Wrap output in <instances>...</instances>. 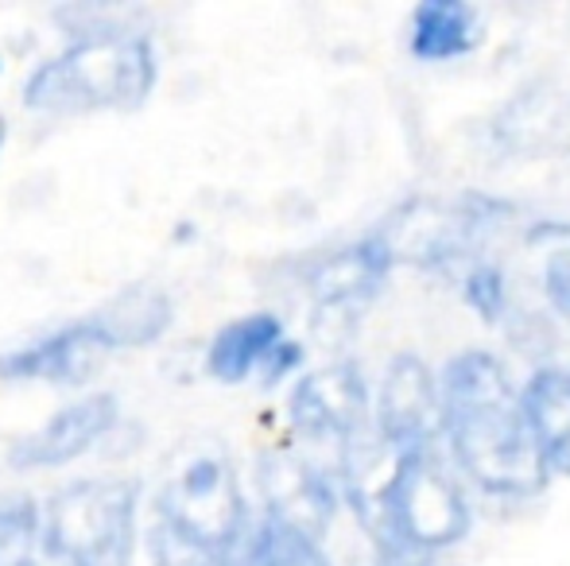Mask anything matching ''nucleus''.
Returning a JSON list of instances; mask_svg holds the SVG:
<instances>
[{
	"instance_id": "obj_1",
	"label": "nucleus",
	"mask_w": 570,
	"mask_h": 566,
	"mask_svg": "<svg viewBox=\"0 0 570 566\" xmlns=\"http://www.w3.org/2000/svg\"><path fill=\"white\" fill-rule=\"evenodd\" d=\"M443 424L458 466L493 497H535L551 469L535 430L528 424L524 396L489 354H458L443 373Z\"/></svg>"
},
{
	"instance_id": "obj_2",
	"label": "nucleus",
	"mask_w": 570,
	"mask_h": 566,
	"mask_svg": "<svg viewBox=\"0 0 570 566\" xmlns=\"http://www.w3.org/2000/svg\"><path fill=\"white\" fill-rule=\"evenodd\" d=\"M350 497L376 552L431 555L458 544L470 528V508L431 450H392L384 469H373V461L357 466Z\"/></svg>"
},
{
	"instance_id": "obj_3",
	"label": "nucleus",
	"mask_w": 570,
	"mask_h": 566,
	"mask_svg": "<svg viewBox=\"0 0 570 566\" xmlns=\"http://www.w3.org/2000/svg\"><path fill=\"white\" fill-rule=\"evenodd\" d=\"M156 86V51L136 31H90L47 59L23 86L28 109L55 117L136 109Z\"/></svg>"
},
{
	"instance_id": "obj_4",
	"label": "nucleus",
	"mask_w": 570,
	"mask_h": 566,
	"mask_svg": "<svg viewBox=\"0 0 570 566\" xmlns=\"http://www.w3.org/2000/svg\"><path fill=\"white\" fill-rule=\"evenodd\" d=\"M159 513L164 528L195 555L203 559L229 555L245 528V500L226 450L214 443L190 446L167 474Z\"/></svg>"
},
{
	"instance_id": "obj_5",
	"label": "nucleus",
	"mask_w": 570,
	"mask_h": 566,
	"mask_svg": "<svg viewBox=\"0 0 570 566\" xmlns=\"http://www.w3.org/2000/svg\"><path fill=\"white\" fill-rule=\"evenodd\" d=\"M376 427L392 450H431L443 435V385L415 357H396L384 373Z\"/></svg>"
},
{
	"instance_id": "obj_6",
	"label": "nucleus",
	"mask_w": 570,
	"mask_h": 566,
	"mask_svg": "<svg viewBox=\"0 0 570 566\" xmlns=\"http://www.w3.org/2000/svg\"><path fill=\"white\" fill-rule=\"evenodd\" d=\"M117 349H120V341L98 315V318H90V322L67 326V330L51 334V338H39L36 346L0 357V377L51 380V385H86Z\"/></svg>"
},
{
	"instance_id": "obj_7",
	"label": "nucleus",
	"mask_w": 570,
	"mask_h": 566,
	"mask_svg": "<svg viewBox=\"0 0 570 566\" xmlns=\"http://www.w3.org/2000/svg\"><path fill=\"white\" fill-rule=\"evenodd\" d=\"M368 393L353 365H331L311 373L292 393V424L307 438H338L353 443L365 427Z\"/></svg>"
},
{
	"instance_id": "obj_8",
	"label": "nucleus",
	"mask_w": 570,
	"mask_h": 566,
	"mask_svg": "<svg viewBox=\"0 0 570 566\" xmlns=\"http://www.w3.org/2000/svg\"><path fill=\"white\" fill-rule=\"evenodd\" d=\"M117 424V400L114 396H86L82 404H70L59 416H51L39 430H31L23 443L12 446V466L20 469H43L62 466L86 454L109 427Z\"/></svg>"
},
{
	"instance_id": "obj_9",
	"label": "nucleus",
	"mask_w": 570,
	"mask_h": 566,
	"mask_svg": "<svg viewBox=\"0 0 570 566\" xmlns=\"http://www.w3.org/2000/svg\"><path fill=\"white\" fill-rule=\"evenodd\" d=\"M264 493H268L272 520L292 524V528L307 532V536H318L334 513V493L323 481V474H315L307 461L287 458V454L268 458Z\"/></svg>"
},
{
	"instance_id": "obj_10",
	"label": "nucleus",
	"mask_w": 570,
	"mask_h": 566,
	"mask_svg": "<svg viewBox=\"0 0 570 566\" xmlns=\"http://www.w3.org/2000/svg\"><path fill=\"white\" fill-rule=\"evenodd\" d=\"M481 43V16L465 0H423L412 12L407 47L420 62H451Z\"/></svg>"
},
{
	"instance_id": "obj_11",
	"label": "nucleus",
	"mask_w": 570,
	"mask_h": 566,
	"mask_svg": "<svg viewBox=\"0 0 570 566\" xmlns=\"http://www.w3.org/2000/svg\"><path fill=\"white\" fill-rule=\"evenodd\" d=\"M392 265V245L381 237H368L350 249L326 257L311 276V291L323 307H342V302H357L381 287L384 272Z\"/></svg>"
},
{
	"instance_id": "obj_12",
	"label": "nucleus",
	"mask_w": 570,
	"mask_h": 566,
	"mask_svg": "<svg viewBox=\"0 0 570 566\" xmlns=\"http://www.w3.org/2000/svg\"><path fill=\"white\" fill-rule=\"evenodd\" d=\"M528 424L535 430L551 474H570V373L543 369L528 380L524 393Z\"/></svg>"
},
{
	"instance_id": "obj_13",
	"label": "nucleus",
	"mask_w": 570,
	"mask_h": 566,
	"mask_svg": "<svg viewBox=\"0 0 570 566\" xmlns=\"http://www.w3.org/2000/svg\"><path fill=\"white\" fill-rule=\"evenodd\" d=\"M284 341V326L276 315H248L229 322L226 330H218V338L210 341V373L226 385L245 380L256 365H264L272 357V349Z\"/></svg>"
},
{
	"instance_id": "obj_14",
	"label": "nucleus",
	"mask_w": 570,
	"mask_h": 566,
	"mask_svg": "<svg viewBox=\"0 0 570 566\" xmlns=\"http://www.w3.org/2000/svg\"><path fill=\"white\" fill-rule=\"evenodd\" d=\"M101 322L114 330L120 346H144V341H156L164 334V326L171 322V307L164 295L136 287V291L120 295L109 310H101Z\"/></svg>"
},
{
	"instance_id": "obj_15",
	"label": "nucleus",
	"mask_w": 570,
	"mask_h": 566,
	"mask_svg": "<svg viewBox=\"0 0 570 566\" xmlns=\"http://www.w3.org/2000/svg\"><path fill=\"white\" fill-rule=\"evenodd\" d=\"M245 566H331V563L318 552L315 536L268 516V524L248 544Z\"/></svg>"
},
{
	"instance_id": "obj_16",
	"label": "nucleus",
	"mask_w": 570,
	"mask_h": 566,
	"mask_svg": "<svg viewBox=\"0 0 570 566\" xmlns=\"http://www.w3.org/2000/svg\"><path fill=\"white\" fill-rule=\"evenodd\" d=\"M465 299L473 302V310H481L485 318H497L504 307V284L497 268H473L465 276Z\"/></svg>"
},
{
	"instance_id": "obj_17",
	"label": "nucleus",
	"mask_w": 570,
	"mask_h": 566,
	"mask_svg": "<svg viewBox=\"0 0 570 566\" xmlns=\"http://www.w3.org/2000/svg\"><path fill=\"white\" fill-rule=\"evenodd\" d=\"M548 295L556 302V310L570 322V249H559L548 260Z\"/></svg>"
},
{
	"instance_id": "obj_18",
	"label": "nucleus",
	"mask_w": 570,
	"mask_h": 566,
	"mask_svg": "<svg viewBox=\"0 0 570 566\" xmlns=\"http://www.w3.org/2000/svg\"><path fill=\"white\" fill-rule=\"evenodd\" d=\"M299 361H303V349L295 346V341H287V338H284L276 349H272L268 361H264V373H268V380H279L284 373H292Z\"/></svg>"
},
{
	"instance_id": "obj_19",
	"label": "nucleus",
	"mask_w": 570,
	"mask_h": 566,
	"mask_svg": "<svg viewBox=\"0 0 570 566\" xmlns=\"http://www.w3.org/2000/svg\"><path fill=\"white\" fill-rule=\"evenodd\" d=\"M156 566H195V563H190V559H175L171 547H167V536H164V539H159V563Z\"/></svg>"
}]
</instances>
